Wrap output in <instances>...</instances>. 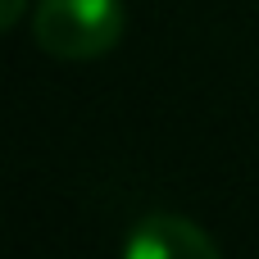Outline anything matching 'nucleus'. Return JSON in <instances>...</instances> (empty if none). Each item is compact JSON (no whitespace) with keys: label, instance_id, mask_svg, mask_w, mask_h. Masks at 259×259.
Returning <instances> with one entry per match:
<instances>
[{"label":"nucleus","instance_id":"1","mask_svg":"<svg viewBox=\"0 0 259 259\" xmlns=\"http://www.w3.org/2000/svg\"><path fill=\"white\" fill-rule=\"evenodd\" d=\"M123 36V0H36L32 41L50 59H100Z\"/></svg>","mask_w":259,"mask_h":259},{"label":"nucleus","instance_id":"2","mask_svg":"<svg viewBox=\"0 0 259 259\" xmlns=\"http://www.w3.org/2000/svg\"><path fill=\"white\" fill-rule=\"evenodd\" d=\"M123 259H223V255L200 223H191L182 214H146L132 228Z\"/></svg>","mask_w":259,"mask_h":259},{"label":"nucleus","instance_id":"3","mask_svg":"<svg viewBox=\"0 0 259 259\" xmlns=\"http://www.w3.org/2000/svg\"><path fill=\"white\" fill-rule=\"evenodd\" d=\"M23 9H27V0H0V27H14L23 18Z\"/></svg>","mask_w":259,"mask_h":259}]
</instances>
